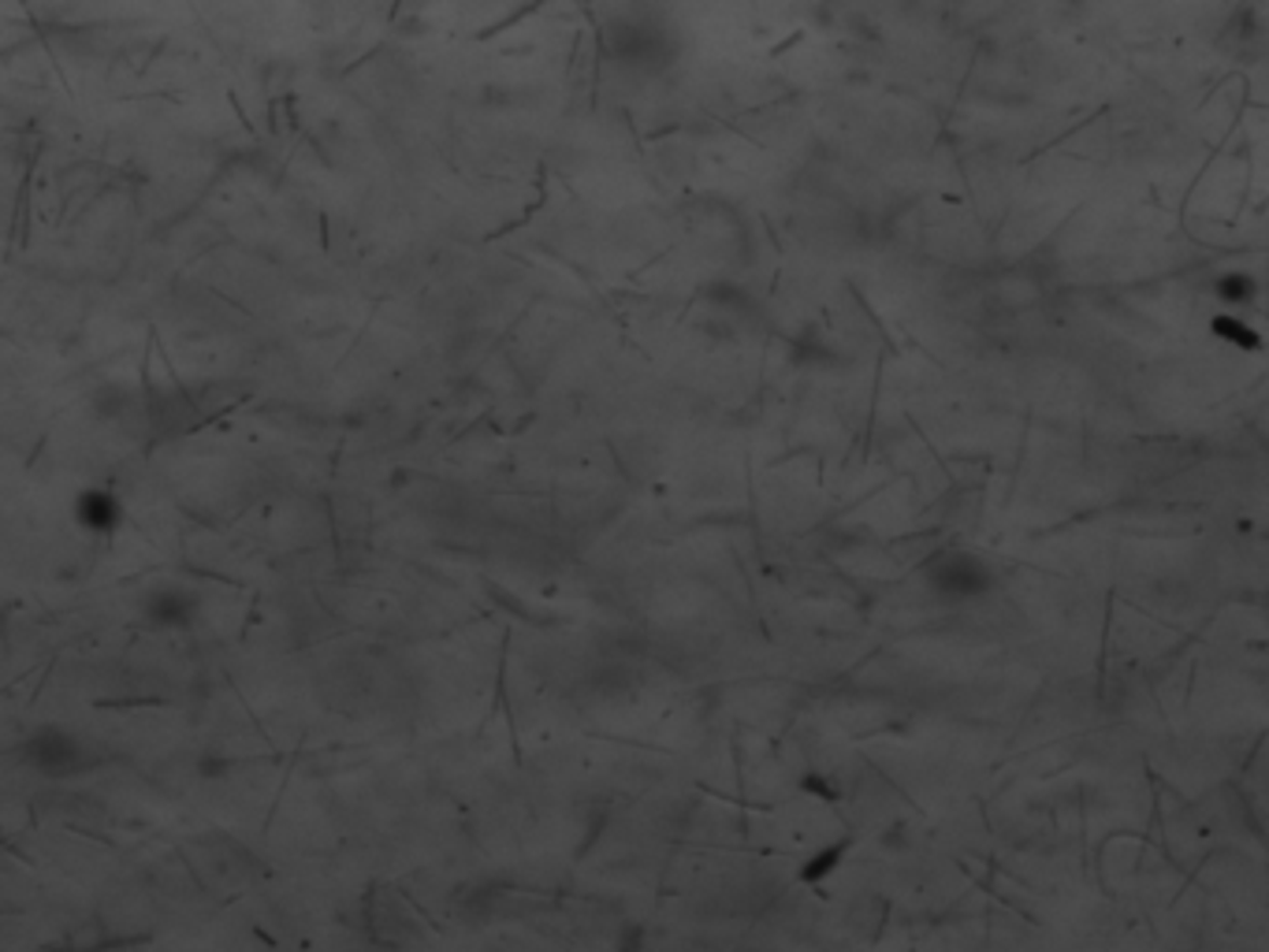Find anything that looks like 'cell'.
<instances>
[{
  "label": "cell",
  "mask_w": 1269,
  "mask_h": 952,
  "mask_svg": "<svg viewBox=\"0 0 1269 952\" xmlns=\"http://www.w3.org/2000/svg\"><path fill=\"white\" fill-rule=\"evenodd\" d=\"M75 521L94 536H112L123 525V507L105 487H86L75 499Z\"/></svg>",
  "instance_id": "cell-3"
},
{
  "label": "cell",
  "mask_w": 1269,
  "mask_h": 952,
  "mask_svg": "<svg viewBox=\"0 0 1269 952\" xmlns=\"http://www.w3.org/2000/svg\"><path fill=\"white\" fill-rule=\"evenodd\" d=\"M23 763L49 781H67V778H82L86 770H94L97 755L79 733H71L64 726H41L23 740Z\"/></svg>",
  "instance_id": "cell-1"
},
{
  "label": "cell",
  "mask_w": 1269,
  "mask_h": 952,
  "mask_svg": "<svg viewBox=\"0 0 1269 952\" xmlns=\"http://www.w3.org/2000/svg\"><path fill=\"white\" fill-rule=\"evenodd\" d=\"M198 611H201L198 592L183 585H161L142 595V618L153 629H190Z\"/></svg>",
  "instance_id": "cell-2"
}]
</instances>
